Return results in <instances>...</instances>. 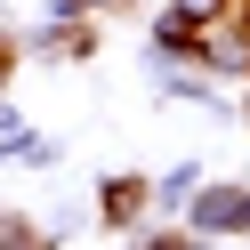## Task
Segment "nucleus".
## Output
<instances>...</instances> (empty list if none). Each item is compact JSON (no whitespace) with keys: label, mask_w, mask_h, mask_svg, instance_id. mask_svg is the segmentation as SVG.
<instances>
[{"label":"nucleus","mask_w":250,"mask_h":250,"mask_svg":"<svg viewBox=\"0 0 250 250\" xmlns=\"http://www.w3.org/2000/svg\"><path fill=\"white\" fill-rule=\"evenodd\" d=\"M153 89H162V97H186V105H218V89L202 81V73H162Z\"/></svg>","instance_id":"obj_4"},{"label":"nucleus","mask_w":250,"mask_h":250,"mask_svg":"<svg viewBox=\"0 0 250 250\" xmlns=\"http://www.w3.org/2000/svg\"><path fill=\"white\" fill-rule=\"evenodd\" d=\"M186 234L194 242H218V234H250V186H194V202H186Z\"/></svg>","instance_id":"obj_1"},{"label":"nucleus","mask_w":250,"mask_h":250,"mask_svg":"<svg viewBox=\"0 0 250 250\" xmlns=\"http://www.w3.org/2000/svg\"><path fill=\"white\" fill-rule=\"evenodd\" d=\"M33 242H41V234L24 226V218H8V210H0V250H33Z\"/></svg>","instance_id":"obj_6"},{"label":"nucleus","mask_w":250,"mask_h":250,"mask_svg":"<svg viewBox=\"0 0 250 250\" xmlns=\"http://www.w3.org/2000/svg\"><path fill=\"white\" fill-rule=\"evenodd\" d=\"M146 202H153V178H105V186H97L105 226H137V218H146Z\"/></svg>","instance_id":"obj_2"},{"label":"nucleus","mask_w":250,"mask_h":250,"mask_svg":"<svg viewBox=\"0 0 250 250\" xmlns=\"http://www.w3.org/2000/svg\"><path fill=\"white\" fill-rule=\"evenodd\" d=\"M242 121H250V105H242Z\"/></svg>","instance_id":"obj_8"},{"label":"nucleus","mask_w":250,"mask_h":250,"mask_svg":"<svg viewBox=\"0 0 250 250\" xmlns=\"http://www.w3.org/2000/svg\"><path fill=\"white\" fill-rule=\"evenodd\" d=\"M194 186H202V162H178L169 178H153V202H169V210H186V202H194Z\"/></svg>","instance_id":"obj_3"},{"label":"nucleus","mask_w":250,"mask_h":250,"mask_svg":"<svg viewBox=\"0 0 250 250\" xmlns=\"http://www.w3.org/2000/svg\"><path fill=\"white\" fill-rule=\"evenodd\" d=\"M226 8H234V0H178V17L194 24V33H202V24H218V17H226Z\"/></svg>","instance_id":"obj_5"},{"label":"nucleus","mask_w":250,"mask_h":250,"mask_svg":"<svg viewBox=\"0 0 250 250\" xmlns=\"http://www.w3.org/2000/svg\"><path fill=\"white\" fill-rule=\"evenodd\" d=\"M81 17H113V8H129V0H73Z\"/></svg>","instance_id":"obj_7"},{"label":"nucleus","mask_w":250,"mask_h":250,"mask_svg":"<svg viewBox=\"0 0 250 250\" xmlns=\"http://www.w3.org/2000/svg\"><path fill=\"white\" fill-rule=\"evenodd\" d=\"M242 8H250V0H242Z\"/></svg>","instance_id":"obj_9"}]
</instances>
